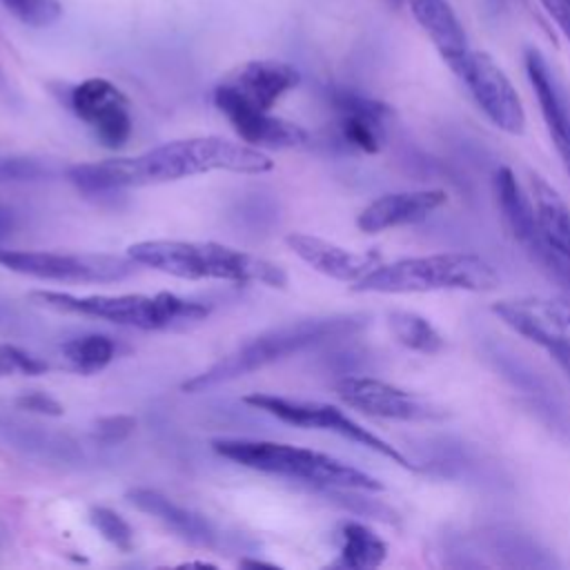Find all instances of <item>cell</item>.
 Instances as JSON below:
<instances>
[{"label":"cell","instance_id":"ba28073f","mask_svg":"<svg viewBox=\"0 0 570 570\" xmlns=\"http://www.w3.org/2000/svg\"><path fill=\"white\" fill-rule=\"evenodd\" d=\"M136 261L116 254L0 249V267L58 283H116L136 272Z\"/></svg>","mask_w":570,"mask_h":570},{"label":"cell","instance_id":"cb8c5ba5","mask_svg":"<svg viewBox=\"0 0 570 570\" xmlns=\"http://www.w3.org/2000/svg\"><path fill=\"white\" fill-rule=\"evenodd\" d=\"M118 354V345L107 334H80L62 343V356L71 370L80 374H94L107 367Z\"/></svg>","mask_w":570,"mask_h":570},{"label":"cell","instance_id":"30bf717a","mask_svg":"<svg viewBox=\"0 0 570 570\" xmlns=\"http://www.w3.org/2000/svg\"><path fill=\"white\" fill-rule=\"evenodd\" d=\"M468 87L476 107L501 131L519 136L525 129L523 102L505 71L485 51H470L452 69Z\"/></svg>","mask_w":570,"mask_h":570},{"label":"cell","instance_id":"836d02e7","mask_svg":"<svg viewBox=\"0 0 570 570\" xmlns=\"http://www.w3.org/2000/svg\"><path fill=\"white\" fill-rule=\"evenodd\" d=\"M394 2H399V0H394Z\"/></svg>","mask_w":570,"mask_h":570},{"label":"cell","instance_id":"3957f363","mask_svg":"<svg viewBox=\"0 0 570 570\" xmlns=\"http://www.w3.org/2000/svg\"><path fill=\"white\" fill-rule=\"evenodd\" d=\"M365 325L361 316H325V318H305L296 323H285L278 327H272L220 361H216L212 367L203 370L200 374H194L183 383V392L198 394L207 392L212 387H218L223 383L236 381L245 374H252L256 370H263L272 363H278L287 356H294L307 347L350 336L358 332Z\"/></svg>","mask_w":570,"mask_h":570},{"label":"cell","instance_id":"d4e9b609","mask_svg":"<svg viewBox=\"0 0 570 570\" xmlns=\"http://www.w3.org/2000/svg\"><path fill=\"white\" fill-rule=\"evenodd\" d=\"M387 325L392 336L407 350L419 354H436L443 350L445 341L441 332L421 314L396 309L387 316Z\"/></svg>","mask_w":570,"mask_h":570},{"label":"cell","instance_id":"d6986e66","mask_svg":"<svg viewBox=\"0 0 570 570\" xmlns=\"http://www.w3.org/2000/svg\"><path fill=\"white\" fill-rule=\"evenodd\" d=\"M127 501L140 512L156 517L165 528H169L176 537H180L191 546L214 548L218 543V532L203 514L178 505L176 501L160 494L158 490L134 488L127 492Z\"/></svg>","mask_w":570,"mask_h":570},{"label":"cell","instance_id":"277c9868","mask_svg":"<svg viewBox=\"0 0 570 570\" xmlns=\"http://www.w3.org/2000/svg\"><path fill=\"white\" fill-rule=\"evenodd\" d=\"M499 274L483 256L445 252L379 263L352 292L361 294H428V292H490Z\"/></svg>","mask_w":570,"mask_h":570},{"label":"cell","instance_id":"52a82bcc","mask_svg":"<svg viewBox=\"0 0 570 570\" xmlns=\"http://www.w3.org/2000/svg\"><path fill=\"white\" fill-rule=\"evenodd\" d=\"M247 405L263 410L269 416H276L283 423H289L294 428L303 430H325L334 432L347 441H354L356 445H363L392 463L405 468V470H419L401 450H396L392 443L381 439L379 434L370 432L361 423H356L352 416H347L343 410L330 403L318 401H301V399H287L276 394H249L243 399Z\"/></svg>","mask_w":570,"mask_h":570},{"label":"cell","instance_id":"f546056e","mask_svg":"<svg viewBox=\"0 0 570 570\" xmlns=\"http://www.w3.org/2000/svg\"><path fill=\"white\" fill-rule=\"evenodd\" d=\"M42 174V165L33 158H0V180H36Z\"/></svg>","mask_w":570,"mask_h":570},{"label":"cell","instance_id":"8fae6325","mask_svg":"<svg viewBox=\"0 0 570 570\" xmlns=\"http://www.w3.org/2000/svg\"><path fill=\"white\" fill-rule=\"evenodd\" d=\"M334 392L350 407L376 419L421 423L445 416L434 401L372 376H343L334 383Z\"/></svg>","mask_w":570,"mask_h":570},{"label":"cell","instance_id":"9a60e30c","mask_svg":"<svg viewBox=\"0 0 570 570\" xmlns=\"http://www.w3.org/2000/svg\"><path fill=\"white\" fill-rule=\"evenodd\" d=\"M330 100L343 142L363 154L381 151L385 142V118L390 116L387 105L350 89H334Z\"/></svg>","mask_w":570,"mask_h":570},{"label":"cell","instance_id":"e0dca14e","mask_svg":"<svg viewBox=\"0 0 570 570\" xmlns=\"http://www.w3.org/2000/svg\"><path fill=\"white\" fill-rule=\"evenodd\" d=\"M285 243L312 269L341 283H356L381 263V254L374 249L354 252L312 234L296 232L289 234Z\"/></svg>","mask_w":570,"mask_h":570},{"label":"cell","instance_id":"4fadbf2b","mask_svg":"<svg viewBox=\"0 0 570 570\" xmlns=\"http://www.w3.org/2000/svg\"><path fill=\"white\" fill-rule=\"evenodd\" d=\"M214 105L229 120L238 138L249 147L294 149L309 142V134L301 125L276 118L267 109L249 105L223 82H218L214 89Z\"/></svg>","mask_w":570,"mask_h":570},{"label":"cell","instance_id":"5bb4252c","mask_svg":"<svg viewBox=\"0 0 570 570\" xmlns=\"http://www.w3.org/2000/svg\"><path fill=\"white\" fill-rule=\"evenodd\" d=\"M494 316L525 341L548 350L570 343V301L552 296L503 298L492 305Z\"/></svg>","mask_w":570,"mask_h":570},{"label":"cell","instance_id":"7402d4cb","mask_svg":"<svg viewBox=\"0 0 570 570\" xmlns=\"http://www.w3.org/2000/svg\"><path fill=\"white\" fill-rule=\"evenodd\" d=\"M528 196L546 243L570 258V207L561 194L539 174L528 176Z\"/></svg>","mask_w":570,"mask_h":570},{"label":"cell","instance_id":"5b68a950","mask_svg":"<svg viewBox=\"0 0 570 570\" xmlns=\"http://www.w3.org/2000/svg\"><path fill=\"white\" fill-rule=\"evenodd\" d=\"M212 448L216 454L238 465L287 479H298L327 490H383V483L376 476L309 448L256 439H216L212 441Z\"/></svg>","mask_w":570,"mask_h":570},{"label":"cell","instance_id":"44dd1931","mask_svg":"<svg viewBox=\"0 0 570 570\" xmlns=\"http://www.w3.org/2000/svg\"><path fill=\"white\" fill-rule=\"evenodd\" d=\"M414 20L430 36L441 58L454 69L468 53L465 31L445 0H407Z\"/></svg>","mask_w":570,"mask_h":570},{"label":"cell","instance_id":"484cf974","mask_svg":"<svg viewBox=\"0 0 570 570\" xmlns=\"http://www.w3.org/2000/svg\"><path fill=\"white\" fill-rule=\"evenodd\" d=\"M89 521L102 534V539H107L120 552L134 550V530L118 512H114L105 505H94L89 510Z\"/></svg>","mask_w":570,"mask_h":570},{"label":"cell","instance_id":"8992f818","mask_svg":"<svg viewBox=\"0 0 570 570\" xmlns=\"http://www.w3.org/2000/svg\"><path fill=\"white\" fill-rule=\"evenodd\" d=\"M29 301L56 312L100 318L122 327L136 330H169L176 325L196 323L209 316L207 303L189 301L169 292L160 294H87L76 296L69 292L36 289Z\"/></svg>","mask_w":570,"mask_h":570},{"label":"cell","instance_id":"603a6c76","mask_svg":"<svg viewBox=\"0 0 570 570\" xmlns=\"http://www.w3.org/2000/svg\"><path fill=\"white\" fill-rule=\"evenodd\" d=\"M387 557V543L361 521H343L338 525L336 566L350 570L379 568Z\"/></svg>","mask_w":570,"mask_h":570},{"label":"cell","instance_id":"d6a6232c","mask_svg":"<svg viewBox=\"0 0 570 570\" xmlns=\"http://www.w3.org/2000/svg\"><path fill=\"white\" fill-rule=\"evenodd\" d=\"M550 354V358L559 365V370L566 374V379L570 381V343H554L546 350Z\"/></svg>","mask_w":570,"mask_h":570},{"label":"cell","instance_id":"9c48e42d","mask_svg":"<svg viewBox=\"0 0 570 570\" xmlns=\"http://www.w3.org/2000/svg\"><path fill=\"white\" fill-rule=\"evenodd\" d=\"M494 196L501 212V218L510 232V236L523 247V252L541 265L543 272H548L557 283L570 289V258L554 252L537 223L532 203L528 191L519 185L514 171L510 167H499L494 171Z\"/></svg>","mask_w":570,"mask_h":570},{"label":"cell","instance_id":"2e32d148","mask_svg":"<svg viewBox=\"0 0 570 570\" xmlns=\"http://www.w3.org/2000/svg\"><path fill=\"white\" fill-rule=\"evenodd\" d=\"M448 200L443 189H407L392 191L374 198L356 216V227L365 234H379L385 229L414 225L430 218Z\"/></svg>","mask_w":570,"mask_h":570},{"label":"cell","instance_id":"4316f807","mask_svg":"<svg viewBox=\"0 0 570 570\" xmlns=\"http://www.w3.org/2000/svg\"><path fill=\"white\" fill-rule=\"evenodd\" d=\"M9 13L29 27H49L60 13L62 4L58 0H0Z\"/></svg>","mask_w":570,"mask_h":570},{"label":"cell","instance_id":"7c38bea8","mask_svg":"<svg viewBox=\"0 0 570 570\" xmlns=\"http://www.w3.org/2000/svg\"><path fill=\"white\" fill-rule=\"evenodd\" d=\"M71 111L107 149L122 147L134 131L127 96L107 78H87L69 94Z\"/></svg>","mask_w":570,"mask_h":570},{"label":"cell","instance_id":"ffe728a7","mask_svg":"<svg viewBox=\"0 0 570 570\" xmlns=\"http://www.w3.org/2000/svg\"><path fill=\"white\" fill-rule=\"evenodd\" d=\"M525 71L528 80L534 89V96L539 100V109L543 116V122L548 127V134L552 138V145L570 174V114L568 107L554 85V78L543 60V56L534 49L525 53Z\"/></svg>","mask_w":570,"mask_h":570},{"label":"cell","instance_id":"ac0fdd59","mask_svg":"<svg viewBox=\"0 0 570 570\" xmlns=\"http://www.w3.org/2000/svg\"><path fill=\"white\" fill-rule=\"evenodd\" d=\"M298 82L301 73L281 60H249L223 80V85H227L243 100L267 111Z\"/></svg>","mask_w":570,"mask_h":570},{"label":"cell","instance_id":"6da1fadb","mask_svg":"<svg viewBox=\"0 0 570 570\" xmlns=\"http://www.w3.org/2000/svg\"><path fill=\"white\" fill-rule=\"evenodd\" d=\"M274 160L256 147L220 136L183 138L158 145L134 158L80 163L67 169V178L85 194H105L125 187L158 185L207 171L265 174Z\"/></svg>","mask_w":570,"mask_h":570},{"label":"cell","instance_id":"4dcf8cb0","mask_svg":"<svg viewBox=\"0 0 570 570\" xmlns=\"http://www.w3.org/2000/svg\"><path fill=\"white\" fill-rule=\"evenodd\" d=\"M18 410L31 412V414H42V416H62V405L49 396L47 392H24L16 399Z\"/></svg>","mask_w":570,"mask_h":570},{"label":"cell","instance_id":"f1b7e54d","mask_svg":"<svg viewBox=\"0 0 570 570\" xmlns=\"http://www.w3.org/2000/svg\"><path fill=\"white\" fill-rule=\"evenodd\" d=\"M134 428H136V419L134 416L111 414V416L98 419V423L94 428V436L102 445H118V443H122L134 432Z\"/></svg>","mask_w":570,"mask_h":570},{"label":"cell","instance_id":"83f0119b","mask_svg":"<svg viewBox=\"0 0 570 570\" xmlns=\"http://www.w3.org/2000/svg\"><path fill=\"white\" fill-rule=\"evenodd\" d=\"M47 372V363L16 345H0V376L11 374H42Z\"/></svg>","mask_w":570,"mask_h":570},{"label":"cell","instance_id":"7a4b0ae2","mask_svg":"<svg viewBox=\"0 0 570 570\" xmlns=\"http://www.w3.org/2000/svg\"><path fill=\"white\" fill-rule=\"evenodd\" d=\"M127 256L138 265L187 281L258 283L278 289L287 285V274L276 263L212 240H140L127 249Z\"/></svg>","mask_w":570,"mask_h":570},{"label":"cell","instance_id":"1f68e13d","mask_svg":"<svg viewBox=\"0 0 570 570\" xmlns=\"http://www.w3.org/2000/svg\"><path fill=\"white\" fill-rule=\"evenodd\" d=\"M541 4L554 18L561 33L570 40V0H541Z\"/></svg>","mask_w":570,"mask_h":570}]
</instances>
